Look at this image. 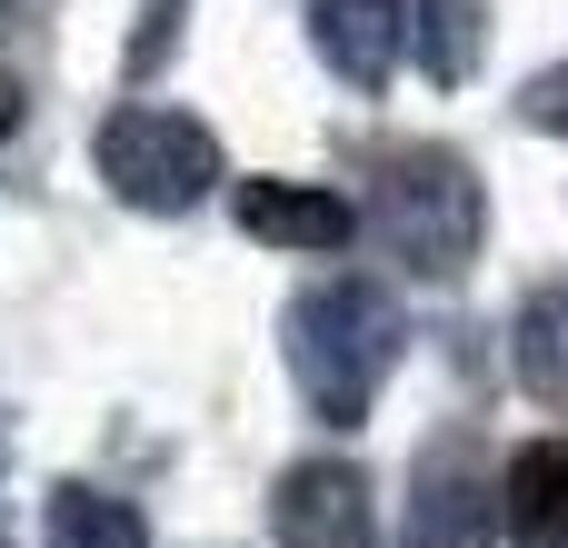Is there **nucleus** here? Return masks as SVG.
I'll list each match as a JSON object with an SVG mask.
<instances>
[{
	"mask_svg": "<svg viewBox=\"0 0 568 548\" xmlns=\"http://www.w3.org/2000/svg\"><path fill=\"white\" fill-rule=\"evenodd\" d=\"M50 548H150V519L90 479H60L50 489Z\"/></svg>",
	"mask_w": 568,
	"mask_h": 548,
	"instance_id": "nucleus-10",
	"label": "nucleus"
},
{
	"mask_svg": "<svg viewBox=\"0 0 568 548\" xmlns=\"http://www.w3.org/2000/svg\"><path fill=\"white\" fill-rule=\"evenodd\" d=\"M399 339L409 329H399V300L379 280H310L290 300V319H280V359H290L300 399L329 429H359L369 419L379 379L399 369Z\"/></svg>",
	"mask_w": 568,
	"mask_h": 548,
	"instance_id": "nucleus-1",
	"label": "nucleus"
},
{
	"mask_svg": "<svg viewBox=\"0 0 568 548\" xmlns=\"http://www.w3.org/2000/svg\"><path fill=\"white\" fill-rule=\"evenodd\" d=\"M499 529L519 548H568V439H529L499 479Z\"/></svg>",
	"mask_w": 568,
	"mask_h": 548,
	"instance_id": "nucleus-8",
	"label": "nucleus"
},
{
	"mask_svg": "<svg viewBox=\"0 0 568 548\" xmlns=\"http://www.w3.org/2000/svg\"><path fill=\"white\" fill-rule=\"evenodd\" d=\"M240 230L270 240V250H349L359 240V210L320 180H240Z\"/></svg>",
	"mask_w": 568,
	"mask_h": 548,
	"instance_id": "nucleus-7",
	"label": "nucleus"
},
{
	"mask_svg": "<svg viewBox=\"0 0 568 548\" xmlns=\"http://www.w3.org/2000/svg\"><path fill=\"white\" fill-rule=\"evenodd\" d=\"M399 40H409V0H310V50H320L359 100L389 90Z\"/></svg>",
	"mask_w": 568,
	"mask_h": 548,
	"instance_id": "nucleus-6",
	"label": "nucleus"
},
{
	"mask_svg": "<svg viewBox=\"0 0 568 548\" xmlns=\"http://www.w3.org/2000/svg\"><path fill=\"white\" fill-rule=\"evenodd\" d=\"M10 120H20V100H10V80H0V140H10Z\"/></svg>",
	"mask_w": 568,
	"mask_h": 548,
	"instance_id": "nucleus-12",
	"label": "nucleus"
},
{
	"mask_svg": "<svg viewBox=\"0 0 568 548\" xmlns=\"http://www.w3.org/2000/svg\"><path fill=\"white\" fill-rule=\"evenodd\" d=\"M399 548H499V489H479L469 439L419 449V499H409Z\"/></svg>",
	"mask_w": 568,
	"mask_h": 548,
	"instance_id": "nucleus-5",
	"label": "nucleus"
},
{
	"mask_svg": "<svg viewBox=\"0 0 568 548\" xmlns=\"http://www.w3.org/2000/svg\"><path fill=\"white\" fill-rule=\"evenodd\" d=\"M90 160H100L110 200H130V210H150V220H180V210H200V200L230 180L220 130H210L200 110H160V100L110 110V120L90 130Z\"/></svg>",
	"mask_w": 568,
	"mask_h": 548,
	"instance_id": "nucleus-3",
	"label": "nucleus"
},
{
	"mask_svg": "<svg viewBox=\"0 0 568 548\" xmlns=\"http://www.w3.org/2000/svg\"><path fill=\"white\" fill-rule=\"evenodd\" d=\"M379 230V250L419 280H459L479 260V230H489V200H479V170L459 150H389L379 160V190L359 210Z\"/></svg>",
	"mask_w": 568,
	"mask_h": 548,
	"instance_id": "nucleus-2",
	"label": "nucleus"
},
{
	"mask_svg": "<svg viewBox=\"0 0 568 548\" xmlns=\"http://www.w3.org/2000/svg\"><path fill=\"white\" fill-rule=\"evenodd\" d=\"M270 519H280V548H379V509H369L359 459H300V469H280Z\"/></svg>",
	"mask_w": 568,
	"mask_h": 548,
	"instance_id": "nucleus-4",
	"label": "nucleus"
},
{
	"mask_svg": "<svg viewBox=\"0 0 568 548\" xmlns=\"http://www.w3.org/2000/svg\"><path fill=\"white\" fill-rule=\"evenodd\" d=\"M409 40H419V70L439 90H459L479 70V50H489V10L479 0H409Z\"/></svg>",
	"mask_w": 568,
	"mask_h": 548,
	"instance_id": "nucleus-9",
	"label": "nucleus"
},
{
	"mask_svg": "<svg viewBox=\"0 0 568 548\" xmlns=\"http://www.w3.org/2000/svg\"><path fill=\"white\" fill-rule=\"evenodd\" d=\"M519 379L568 409V290H549V300L519 319Z\"/></svg>",
	"mask_w": 568,
	"mask_h": 548,
	"instance_id": "nucleus-11",
	"label": "nucleus"
}]
</instances>
